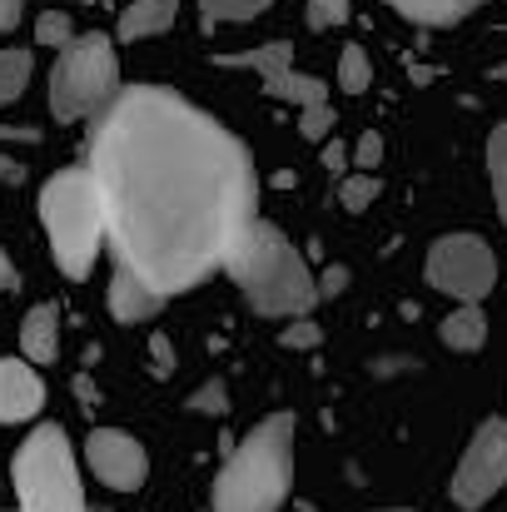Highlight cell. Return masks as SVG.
Masks as SVG:
<instances>
[{
  "label": "cell",
  "instance_id": "3",
  "mask_svg": "<svg viewBox=\"0 0 507 512\" xmlns=\"http://www.w3.org/2000/svg\"><path fill=\"white\" fill-rule=\"evenodd\" d=\"M294 493V413H269L224 458L214 512H279Z\"/></svg>",
  "mask_w": 507,
  "mask_h": 512
},
{
  "label": "cell",
  "instance_id": "28",
  "mask_svg": "<svg viewBox=\"0 0 507 512\" xmlns=\"http://www.w3.org/2000/svg\"><path fill=\"white\" fill-rule=\"evenodd\" d=\"M279 343H284V348H319V343H324V334H319V324H309V319H294V324L279 334Z\"/></svg>",
  "mask_w": 507,
  "mask_h": 512
},
{
  "label": "cell",
  "instance_id": "2",
  "mask_svg": "<svg viewBox=\"0 0 507 512\" xmlns=\"http://www.w3.org/2000/svg\"><path fill=\"white\" fill-rule=\"evenodd\" d=\"M224 274L244 289L249 309L264 314V319H304L319 304V289H314V274H309L304 254L269 219H254L249 224V234L229 254Z\"/></svg>",
  "mask_w": 507,
  "mask_h": 512
},
{
  "label": "cell",
  "instance_id": "7",
  "mask_svg": "<svg viewBox=\"0 0 507 512\" xmlns=\"http://www.w3.org/2000/svg\"><path fill=\"white\" fill-rule=\"evenodd\" d=\"M423 274L438 294H448L458 304H483L498 289V259H493L488 239H478V234H443L428 249Z\"/></svg>",
  "mask_w": 507,
  "mask_h": 512
},
{
  "label": "cell",
  "instance_id": "14",
  "mask_svg": "<svg viewBox=\"0 0 507 512\" xmlns=\"http://www.w3.org/2000/svg\"><path fill=\"white\" fill-rule=\"evenodd\" d=\"M383 5H393L403 20H413V25H428V30L458 25V20H468V15L478 10V0H383Z\"/></svg>",
  "mask_w": 507,
  "mask_h": 512
},
{
  "label": "cell",
  "instance_id": "12",
  "mask_svg": "<svg viewBox=\"0 0 507 512\" xmlns=\"http://www.w3.org/2000/svg\"><path fill=\"white\" fill-rule=\"evenodd\" d=\"M20 358H25L30 368L60 358V309H55V304H35V309L20 319Z\"/></svg>",
  "mask_w": 507,
  "mask_h": 512
},
{
  "label": "cell",
  "instance_id": "13",
  "mask_svg": "<svg viewBox=\"0 0 507 512\" xmlns=\"http://www.w3.org/2000/svg\"><path fill=\"white\" fill-rule=\"evenodd\" d=\"M179 15V0H130L120 10V40H150L165 35Z\"/></svg>",
  "mask_w": 507,
  "mask_h": 512
},
{
  "label": "cell",
  "instance_id": "33",
  "mask_svg": "<svg viewBox=\"0 0 507 512\" xmlns=\"http://www.w3.org/2000/svg\"><path fill=\"white\" fill-rule=\"evenodd\" d=\"M25 20V0H0V30H15Z\"/></svg>",
  "mask_w": 507,
  "mask_h": 512
},
{
  "label": "cell",
  "instance_id": "8",
  "mask_svg": "<svg viewBox=\"0 0 507 512\" xmlns=\"http://www.w3.org/2000/svg\"><path fill=\"white\" fill-rule=\"evenodd\" d=\"M503 483H507V423L488 418L473 433V443L463 448V463H458L448 493H453V503L463 512H478L503 493Z\"/></svg>",
  "mask_w": 507,
  "mask_h": 512
},
{
  "label": "cell",
  "instance_id": "16",
  "mask_svg": "<svg viewBox=\"0 0 507 512\" xmlns=\"http://www.w3.org/2000/svg\"><path fill=\"white\" fill-rule=\"evenodd\" d=\"M214 65H224V70H259V80H269L279 70H294V45L289 40H269V45H254V50H239V55H219Z\"/></svg>",
  "mask_w": 507,
  "mask_h": 512
},
{
  "label": "cell",
  "instance_id": "11",
  "mask_svg": "<svg viewBox=\"0 0 507 512\" xmlns=\"http://www.w3.org/2000/svg\"><path fill=\"white\" fill-rule=\"evenodd\" d=\"M105 309H110L115 324H150V319L165 309V299L150 294V289H145L140 279H130L125 269H115V274H110V289H105Z\"/></svg>",
  "mask_w": 507,
  "mask_h": 512
},
{
  "label": "cell",
  "instance_id": "32",
  "mask_svg": "<svg viewBox=\"0 0 507 512\" xmlns=\"http://www.w3.org/2000/svg\"><path fill=\"white\" fill-rule=\"evenodd\" d=\"M20 289V269H15V259L0 249V294H15Z\"/></svg>",
  "mask_w": 507,
  "mask_h": 512
},
{
  "label": "cell",
  "instance_id": "18",
  "mask_svg": "<svg viewBox=\"0 0 507 512\" xmlns=\"http://www.w3.org/2000/svg\"><path fill=\"white\" fill-rule=\"evenodd\" d=\"M274 0H199V20L214 30V25H244V20H259Z\"/></svg>",
  "mask_w": 507,
  "mask_h": 512
},
{
  "label": "cell",
  "instance_id": "29",
  "mask_svg": "<svg viewBox=\"0 0 507 512\" xmlns=\"http://www.w3.org/2000/svg\"><path fill=\"white\" fill-rule=\"evenodd\" d=\"M150 358H155V373H160V378L174 373V348H169L165 334H155V339H150Z\"/></svg>",
  "mask_w": 507,
  "mask_h": 512
},
{
  "label": "cell",
  "instance_id": "15",
  "mask_svg": "<svg viewBox=\"0 0 507 512\" xmlns=\"http://www.w3.org/2000/svg\"><path fill=\"white\" fill-rule=\"evenodd\" d=\"M438 339L448 343V348H458V353L483 348V343H488V314H483V304H458V309L438 324Z\"/></svg>",
  "mask_w": 507,
  "mask_h": 512
},
{
  "label": "cell",
  "instance_id": "20",
  "mask_svg": "<svg viewBox=\"0 0 507 512\" xmlns=\"http://www.w3.org/2000/svg\"><path fill=\"white\" fill-rule=\"evenodd\" d=\"M368 85H373V60H368V50H363V45H343V50H338V90L363 95Z\"/></svg>",
  "mask_w": 507,
  "mask_h": 512
},
{
  "label": "cell",
  "instance_id": "10",
  "mask_svg": "<svg viewBox=\"0 0 507 512\" xmlns=\"http://www.w3.org/2000/svg\"><path fill=\"white\" fill-rule=\"evenodd\" d=\"M45 408V378L25 358H0V428L30 423Z\"/></svg>",
  "mask_w": 507,
  "mask_h": 512
},
{
  "label": "cell",
  "instance_id": "30",
  "mask_svg": "<svg viewBox=\"0 0 507 512\" xmlns=\"http://www.w3.org/2000/svg\"><path fill=\"white\" fill-rule=\"evenodd\" d=\"M324 170L334 174V179H343V174H348V150H343L338 140H324Z\"/></svg>",
  "mask_w": 507,
  "mask_h": 512
},
{
  "label": "cell",
  "instance_id": "6",
  "mask_svg": "<svg viewBox=\"0 0 507 512\" xmlns=\"http://www.w3.org/2000/svg\"><path fill=\"white\" fill-rule=\"evenodd\" d=\"M120 95V60H115V40L90 30L75 35L50 70V115L55 120H90L100 115L110 100Z\"/></svg>",
  "mask_w": 507,
  "mask_h": 512
},
{
  "label": "cell",
  "instance_id": "5",
  "mask_svg": "<svg viewBox=\"0 0 507 512\" xmlns=\"http://www.w3.org/2000/svg\"><path fill=\"white\" fill-rule=\"evenodd\" d=\"M20 512H85V488L75 468V448L60 423H40L10 463Z\"/></svg>",
  "mask_w": 507,
  "mask_h": 512
},
{
  "label": "cell",
  "instance_id": "24",
  "mask_svg": "<svg viewBox=\"0 0 507 512\" xmlns=\"http://www.w3.org/2000/svg\"><path fill=\"white\" fill-rule=\"evenodd\" d=\"M348 15H353V0H304V20H309V30L348 25Z\"/></svg>",
  "mask_w": 507,
  "mask_h": 512
},
{
  "label": "cell",
  "instance_id": "19",
  "mask_svg": "<svg viewBox=\"0 0 507 512\" xmlns=\"http://www.w3.org/2000/svg\"><path fill=\"white\" fill-rule=\"evenodd\" d=\"M30 70H35V55L30 50H0V105H15L20 90L30 85Z\"/></svg>",
  "mask_w": 507,
  "mask_h": 512
},
{
  "label": "cell",
  "instance_id": "21",
  "mask_svg": "<svg viewBox=\"0 0 507 512\" xmlns=\"http://www.w3.org/2000/svg\"><path fill=\"white\" fill-rule=\"evenodd\" d=\"M378 194H383V179H378V174H343V179H338V204H343L348 214H363Z\"/></svg>",
  "mask_w": 507,
  "mask_h": 512
},
{
  "label": "cell",
  "instance_id": "4",
  "mask_svg": "<svg viewBox=\"0 0 507 512\" xmlns=\"http://www.w3.org/2000/svg\"><path fill=\"white\" fill-rule=\"evenodd\" d=\"M40 219L50 234V254L65 279H90L100 249H105V204L90 170H60L40 189Z\"/></svg>",
  "mask_w": 507,
  "mask_h": 512
},
{
  "label": "cell",
  "instance_id": "25",
  "mask_svg": "<svg viewBox=\"0 0 507 512\" xmlns=\"http://www.w3.org/2000/svg\"><path fill=\"white\" fill-rule=\"evenodd\" d=\"M334 125H338L334 105H309V110H299V135H304L309 145H324V140L334 135Z\"/></svg>",
  "mask_w": 507,
  "mask_h": 512
},
{
  "label": "cell",
  "instance_id": "17",
  "mask_svg": "<svg viewBox=\"0 0 507 512\" xmlns=\"http://www.w3.org/2000/svg\"><path fill=\"white\" fill-rule=\"evenodd\" d=\"M264 95H269V100H289V105H299V110H309V105H329L324 80L299 75V70H279V75H269V80H264Z\"/></svg>",
  "mask_w": 507,
  "mask_h": 512
},
{
  "label": "cell",
  "instance_id": "34",
  "mask_svg": "<svg viewBox=\"0 0 507 512\" xmlns=\"http://www.w3.org/2000/svg\"><path fill=\"white\" fill-rule=\"evenodd\" d=\"M0 140H40V130H30V125H5Z\"/></svg>",
  "mask_w": 507,
  "mask_h": 512
},
{
  "label": "cell",
  "instance_id": "1",
  "mask_svg": "<svg viewBox=\"0 0 507 512\" xmlns=\"http://www.w3.org/2000/svg\"><path fill=\"white\" fill-rule=\"evenodd\" d=\"M85 170L115 269L160 299L224 269L259 219L244 140L169 85H130L95 115Z\"/></svg>",
  "mask_w": 507,
  "mask_h": 512
},
{
  "label": "cell",
  "instance_id": "35",
  "mask_svg": "<svg viewBox=\"0 0 507 512\" xmlns=\"http://www.w3.org/2000/svg\"><path fill=\"white\" fill-rule=\"evenodd\" d=\"M0 179H5V184H20L25 174H20V165H15V160H0Z\"/></svg>",
  "mask_w": 507,
  "mask_h": 512
},
{
  "label": "cell",
  "instance_id": "26",
  "mask_svg": "<svg viewBox=\"0 0 507 512\" xmlns=\"http://www.w3.org/2000/svg\"><path fill=\"white\" fill-rule=\"evenodd\" d=\"M189 413H209V418L229 413V393H224V378H209L204 388H194V393H189Z\"/></svg>",
  "mask_w": 507,
  "mask_h": 512
},
{
  "label": "cell",
  "instance_id": "36",
  "mask_svg": "<svg viewBox=\"0 0 507 512\" xmlns=\"http://www.w3.org/2000/svg\"><path fill=\"white\" fill-rule=\"evenodd\" d=\"M383 512H413V508H383Z\"/></svg>",
  "mask_w": 507,
  "mask_h": 512
},
{
  "label": "cell",
  "instance_id": "31",
  "mask_svg": "<svg viewBox=\"0 0 507 512\" xmlns=\"http://www.w3.org/2000/svg\"><path fill=\"white\" fill-rule=\"evenodd\" d=\"M343 284H348V269H329V274H324V279H314V289H319V299H338V294H343Z\"/></svg>",
  "mask_w": 507,
  "mask_h": 512
},
{
  "label": "cell",
  "instance_id": "22",
  "mask_svg": "<svg viewBox=\"0 0 507 512\" xmlns=\"http://www.w3.org/2000/svg\"><path fill=\"white\" fill-rule=\"evenodd\" d=\"M488 174H493V199H498V214L507 224V125H498L488 135Z\"/></svg>",
  "mask_w": 507,
  "mask_h": 512
},
{
  "label": "cell",
  "instance_id": "23",
  "mask_svg": "<svg viewBox=\"0 0 507 512\" xmlns=\"http://www.w3.org/2000/svg\"><path fill=\"white\" fill-rule=\"evenodd\" d=\"M70 40H75V20H70L65 10H40V15H35V45L65 50Z\"/></svg>",
  "mask_w": 507,
  "mask_h": 512
},
{
  "label": "cell",
  "instance_id": "27",
  "mask_svg": "<svg viewBox=\"0 0 507 512\" xmlns=\"http://www.w3.org/2000/svg\"><path fill=\"white\" fill-rule=\"evenodd\" d=\"M378 160H383V135L378 130H363L358 145H353V155H348V165H353V174H373Z\"/></svg>",
  "mask_w": 507,
  "mask_h": 512
},
{
  "label": "cell",
  "instance_id": "9",
  "mask_svg": "<svg viewBox=\"0 0 507 512\" xmlns=\"http://www.w3.org/2000/svg\"><path fill=\"white\" fill-rule=\"evenodd\" d=\"M85 468L95 473L100 488L110 493H140L150 478V453L135 433L125 428H95L85 438Z\"/></svg>",
  "mask_w": 507,
  "mask_h": 512
}]
</instances>
